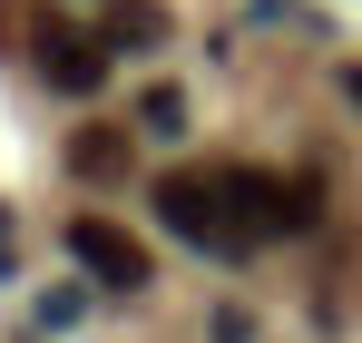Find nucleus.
<instances>
[{
    "mask_svg": "<svg viewBox=\"0 0 362 343\" xmlns=\"http://www.w3.org/2000/svg\"><path fill=\"white\" fill-rule=\"evenodd\" d=\"M226 186V216H235L245 245H264V235H313L323 216V196H313V176H274V167H216Z\"/></svg>",
    "mask_w": 362,
    "mask_h": 343,
    "instance_id": "obj_1",
    "label": "nucleus"
},
{
    "mask_svg": "<svg viewBox=\"0 0 362 343\" xmlns=\"http://www.w3.org/2000/svg\"><path fill=\"white\" fill-rule=\"evenodd\" d=\"M177 20L157 10V0H108V50H157Z\"/></svg>",
    "mask_w": 362,
    "mask_h": 343,
    "instance_id": "obj_6",
    "label": "nucleus"
},
{
    "mask_svg": "<svg viewBox=\"0 0 362 343\" xmlns=\"http://www.w3.org/2000/svg\"><path fill=\"white\" fill-rule=\"evenodd\" d=\"M157 216H167V235H186V245H216V255H245L235 216H226V186H216V176H196V167L157 176Z\"/></svg>",
    "mask_w": 362,
    "mask_h": 343,
    "instance_id": "obj_2",
    "label": "nucleus"
},
{
    "mask_svg": "<svg viewBox=\"0 0 362 343\" xmlns=\"http://www.w3.org/2000/svg\"><path fill=\"white\" fill-rule=\"evenodd\" d=\"M69 167L88 176V186L127 176V128H78V137H69Z\"/></svg>",
    "mask_w": 362,
    "mask_h": 343,
    "instance_id": "obj_5",
    "label": "nucleus"
},
{
    "mask_svg": "<svg viewBox=\"0 0 362 343\" xmlns=\"http://www.w3.org/2000/svg\"><path fill=\"white\" fill-rule=\"evenodd\" d=\"M30 50H40V79H49V89L98 99V79H108V50H98V40H78L69 20H40V40H30Z\"/></svg>",
    "mask_w": 362,
    "mask_h": 343,
    "instance_id": "obj_4",
    "label": "nucleus"
},
{
    "mask_svg": "<svg viewBox=\"0 0 362 343\" xmlns=\"http://www.w3.org/2000/svg\"><path fill=\"white\" fill-rule=\"evenodd\" d=\"M137 137H186V89H167V79H157V89L137 99Z\"/></svg>",
    "mask_w": 362,
    "mask_h": 343,
    "instance_id": "obj_7",
    "label": "nucleus"
},
{
    "mask_svg": "<svg viewBox=\"0 0 362 343\" xmlns=\"http://www.w3.org/2000/svg\"><path fill=\"white\" fill-rule=\"evenodd\" d=\"M69 255H78L108 294H137L147 275H157V265H147V245H137L127 226H108V216H78V226H69Z\"/></svg>",
    "mask_w": 362,
    "mask_h": 343,
    "instance_id": "obj_3",
    "label": "nucleus"
},
{
    "mask_svg": "<svg viewBox=\"0 0 362 343\" xmlns=\"http://www.w3.org/2000/svg\"><path fill=\"white\" fill-rule=\"evenodd\" d=\"M343 99H353V108H362V69H343Z\"/></svg>",
    "mask_w": 362,
    "mask_h": 343,
    "instance_id": "obj_8",
    "label": "nucleus"
}]
</instances>
